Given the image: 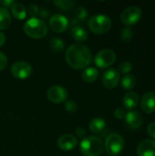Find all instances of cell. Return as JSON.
<instances>
[{
  "mask_svg": "<svg viewBox=\"0 0 155 156\" xmlns=\"http://www.w3.org/2000/svg\"><path fill=\"white\" fill-rule=\"evenodd\" d=\"M138 156H155V141L143 140L137 146Z\"/></svg>",
  "mask_w": 155,
  "mask_h": 156,
  "instance_id": "obj_13",
  "label": "cell"
},
{
  "mask_svg": "<svg viewBox=\"0 0 155 156\" xmlns=\"http://www.w3.org/2000/svg\"><path fill=\"white\" fill-rule=\"evenodd\" d=\"M132 69V64L129 61H123L119 66V73H122L124 75L129 74Z\"/></svg>",
  "mask_w": 155,
  "mask_h": 156,
  "instance_id": "obj_27",
  "label": "cell"
},
{
  "mask_svg": "<svg viewBox=\"0 0 155 156\" xmlns=\"http://www.w3.org/2000/svg\"><path fill=\"white\" fill-rule=\"evenodd\" d=\"M105 127H106L105 121L100 117L92 119L91 122H90V126H89L90 131L94 133H100L101 132L104 131Z\"/></svg>",
  "mask_w": 155,
  "mask_h": 156,
  "instance_id": "obj_19",
  "label": "cell"
},
{
  "mask_svg": "<svg viewBox=\"0 0 155 156\" xmlns=\"http://www.w3.org/2000/svg\"><path fill=\"white\" fill-rule=\"evenodd\" d=\"M103 143L96 136H88L82 139L79 150L85 156H100L103 152Z\"/></svg>",
  "mask_w": 155,
  "mask_h": 156,
  "instance_id": "obj_3",
  "label": "cell"
},
{
  "mask_svg": "<svg viewBox=\"0 0 155 156\" xmlns=\"http://www.w3.org/2000/svg\"><path fill=\"white\" fill-rule=\"evenodd\" d=\"M11 24V16L6 8L0 7V29H6Z\"/></svg>",
  "mask_w": 155,
  "mask_h": 156,
  "instance_id": "obj_20",
  "label": "cell"
},
{
  "mask_svg": "<svg viewBox=\"0 0 155 156\" xmlns=\"http://www.w3.org/2000/svg\"><path fill=\"white\" fill-rule=\"evenodd\" d=\"M49 27L50 28L56 33H62L64 32L69 27V20L68 18L59 14L53 15L49 19Z\"/></svg>",
  "mask_w": 155,
  "mask_h": 156,
  "instance_id": "obj_10",
  "label": "cell"
},
{
  "mask_svg": "<svg viewBox=\"0 0 155 156\" xmlns=\"http://www.w3.org/2000/svg\"><path fill=\"white\" fill-rule=\"evenodd\" d=\"M89 28L94 34L100 35L107 33L111 27V20L109 16L99 14L91 16L88 22Z\"/></svg>",
  "mask_w": 155,
  "mask_h": 156,
  "instance_id": "obj_4",
  "label": "cell"
},
{
  "mask_svg": "<svg viewBox=\"0 0 155 156\" xmlns=\"http://www.w3.org/2000/svg\"><path fill=\"white\" fill-rule=\"evenodd\" d=\"M39 15H40L42 17H48V15H49V12H48V10H47L46 8H43V9L40 10Z\"/></svg>",
  "mask_w": 155,
  "mask_h": 156,
  "instance_id": "obj_35",
  "label": "cell"
},
{
  "mask_svg": "<svg viewBox=\"0 0 155 156\" xmlns=\"http://www.w3.org/2000/svg\"><path fill=\"white\" fill-rule=\"evenodd\" d=\"M53 4L58 8H59L61 10H64V11L71 9L73 7V5H75L72 1H69V0H57V1H54Z\"/></svg>",
  "mask_w": 155,
  "mask_h": 156,
  "instance_id": "obj_23",
  "label": "cell"
},
{
  "mask_svg": "<svg viewBox=\"0 0 155 156\" xmlns=\"http://www.w3.org/2000/svg\"><path fill=\"white\" fill-rule=\"evenodd\" d=\"M5 35L0 31V47H2V46L5 44Z\"/></svg>",
  "mask_w": 155,
  "mask_h": 156,
  "instance_id": "obj_36",
  "label": "cell"
},
{
  "mask_svg": "<svg viewBox=\"0 0 155 156\" xmlns=\"http://www.w3.org/2000/svg\"><path fill=\"white\" fill-rule=\"evenodd\" d=\"M0 2H1V1H0Z\"/></svg>",
  "mask_w": 155,
  "mask_h": 156,
  "instance_id": "obj_37",
  "label": "cell"
},
{
  "mask_svg": "<svg viewBox=\"0 0 155 156\" xmlns=\"http://www.w3.org/2000/svg\"><path fill=\"white\" fill-rule=\"evenodd\" d=\"M32 67L30 64L25 61H17L11 67L12 75L18 80H26L32 74Z\"/></svg>",
  "mask_w": 155,
  "mask_h": 156,
  "instance_id": "obj_8",
  "label": "cell"
},
{
  "mask_svg": "<svg viewBox=\"0 0 155 156\" xmlns=\"http://www.w3.org/2000/svg\"><path fill=\"white\" fill-rule=\"evenodd\" d=\"M15 3H16V2H14V1H12V0H5V1L0 2V4L3 5L4 8H5V7H11Z\"/></svg>",
  "mask_w": 155,
  "mask_h": 156,
  "instance_id": "obj_34",
  "label": "cell"
},
{
  "mask_svg": "<svg viewBox=\"0 0 155 156\" xmlns=\"http://www.w3.org/2000/svg\"><path fill=\"white\" fill-rule=\"evenodd\" d=\"M71 36L78 42H84L85 40L88 39V37H89L87 30L84 27H79V26H75L74 27H72Z\"/></svg>",
  "mask_w": 155,
  "mask_h": 156,
  "instance_id": "obj_18",
  "label": "cell"
},
{
  "mask_svg": "<svg viewBox=\"0 0 155 156\" xmlns=\"http://www.w3.org/2000/svg\"><path fill=\"white\" fill-rule=\"evenodd\" d=\"M125 122L127 126L132 130H137L142 127L143 119L142 114L136 111H130L126 112Z\"/></svg>",
  "mask_w": 155,
  "mask_h": 156,
  "instance_id": "obj_12",
  "label": "cell"
},
{
  "mask_svg": "<svg viewBox=\"0 0 155 156\" xmlns=\"http://www.w3.org/2000/svg\"><path fill=\"white\" fill-rule=\"evenodd\" d=\"M114 116L115 118L119 119V120H122V119H125V116H126V112L122 109V108H117L115 111H114Z\"/></svg>",
  "mask_w": 155,
  "mask_h": 156,
  "instance_id": "obj_30",
  "label": "cell"
},
{
  "mask_svg": "<svg viewBox=\"0 0 155 156\" xmlns=\"http://www.w3.org/2000/svg\"><path fill=\"white\" fill-rule=\"evenodd\" d=\"M99 71L96 68H87L81 74V78L85 82H93L97 80Z\"/></svg>",
  "mask_w": 155,
  "mask_h": 156,
  "instance_id": "obj_21",
  "label": "cell"
},
{
  "mask_svg": "<svg viewBox=\"0 0 155 156\" xmlns=\"http://www.w3.org/2000/svg\"><path fill=\"white\" fill-rule=\"evenodd\" d=\"M123 106L127 110H133L137 107L139 103V96L134 91H129L127 92L122 100Z\"/></svg>",
  "mask_w": 155,
  "mask_h": 156,
  "instance_id": "obj_16",
  "label": "cell"
},
{
  "mask_svg": "<svg viewBox=\"0 0 155 156\" xmlns=\"http://www.w3.org/2000/svg\"><path fill=\"white\" fill-rule=\"evenodd\" d=\"M116 60V54L111 49H102L99 51L95 58L94 62L97 67L100 69H106L111 67Z\"/></svg>",
  "mask_w": 155,
  "mask_h": 156,
  "instance_id": "obj_7",
  "label": "cell"
},
{
  "mask_svg": "<svg viewBox=\"0 0 155 156\" xmlns=\"http://www.w3.org/2000/svg\"><path fill=\"white\" fill-rule=\"evenodd\" d=\"M75 16L78 19V21H84L88 17V12L85 7L79 6L75 9Z\"/></svg>",
  "mask_w": 155,
  "mask_h": 156,
  "instance_id": "obj_26",
  "label": "cell"
},
{
  "mask_svg": "<svg viewBox=\"0 0 155 156\" xmlns=\"http://www.w3.org/2000/svg\"><path fill=\"white\" fill-rule=\"evenodd\" d=\"M136 85V79L131 74L124 75L122 79V87L126 90H132Z\"/></svg>",
  "mask_w": 155,
  "mask_h": 156,
  "instance_id": "obj_22",
  "label": "cell"
},
{
  "mask_svg": "<svg viewBox=\"0 0 155 156\" xmlns=\"http://www.w3.org/2000/svg\"><path fill=\"white\" fill-rule=\"evenodd\" d=\"M65 109L67 112H69L70 113H74L78 111V105L73 101H67L65 102Z\"/></svg>",
  "mask_w": 155,
  "mask_h": 156,
  "instance_id": "obj_28",
  "label": "cell"
},
{
  "mask_svg": "<svg viewBox=\"0 0 155 156\" xmlns=\"http://www.w3.org/2000/svg\"><path fill=\"white\" fill-rule=\"evenodd\" d=\"M25 33L35 39L43 38L48 32V27L46 22L37 17H31L24 24Z\"/></svg>",
  "mask_w": 155,
  "mask_h": 156,
  "instance_id": "obj_2",
  "label": "cell"
},
{
  "mask_svg": "<svg viewBox=\"0 0 155 156\" xmlns=\"http://www.w3.org/2000/svg\"><path fill=\"white\" fill-rule=\"evenodd\" d=\"M147 133L148 135L153 138V139H155V122H152L148 125L147 127Z\"/></svg>",
  "mask_w": 155,
  "mask_h": 156,
  "instance_id": "obj_31",
  "label": "cell"
},
{
  "mask_svg": "<svg viewBox=\"0 0 155 156\" xmlns=\"http://www.w3.org/2000/svg\"><path fill=\"white\" fill-rule=\"evenodd\" d=\"M27 12H28V14L31 16V17H36V16H37L39 15L40 10H39V7H38L37 5L31 4V5H29V6H28Z\"/></svg>",
  "mask_w": 155,
  "mask_h": 156,
  "instance_id": "obj_29",
  "label": "cell"
},
{
  "mask_svg": "<svg viewBox=\"0 0 155 156\" xmlns=\"http://www.w3.org/2000/svg\"><path fill=\"white\" fill-rule=\"evenodd\" d=\"M11 13L13 16L18 20H23L26 16V9L21 3H15L11 6Z\"/></svg>",
  "mask_w": 155,
  "mask_h": 156,
  "instance_id": "obj_17",
  "label": "cell"
},
{
  "mask_svg": "<svg viewBox=\"0 0 155 156\" xmlns=\"http://www.w3.org/2000/svg\"><path fill=\"white\" fill-rule=\"evenodd\" d=\"M133 37V30L131 27H126L122 29L121 33V38L124 42H129L132 39Z\"/></svg>",
  "mask_w": 155,
  "mask_h": 156,
  "instance_id": "obj_25",
  "label": "cell"
},
{
  "mask_svg": "<svg viewBox=\"0 0 155 156\" xmlns=\"http://www.w3.org/2000/svg\"><path fill=\"white\" fill-rule=\"evenodd\" d=\"M76 133H77V135H78V137L79 138H85V135H86V132H85V130L82 128V127H78L77 129H76Z\"/></svg>",
  "mask_w": 155,
  "mask_h": 156,
  "instance_id": "obj_33",
  "label": "cell"
},
{
  "mask_svg": "<svg viewBox=\"0 0 155 156\" xmlns=\"http://www.w3.org/2000/svg\"><path fill=\"white\" fill-rule=\"evenodd\" d=\"M105 150L110 156H118L124 148V140L118 133H111L105 140Z\"/></svg>",
  "mask_w": 155,
  "mask_h": 156,
  "instance_id": "obj_5",
  "label": "cell"
},
{
  "mask_svg": "<svg viewBox=\"0 0 155 156\" xmlns=\"http://www.w3.org/2000/svg\"><path fill=\"white\" fill-rule=\"evenodd\" d=\"M142 110L147 113H153L155 112V93L153 91L146 92L141 100Z\"/></svg>",
  "mask_w": 155,
  "mask_h": 156,
  "instance_id": "obj_14",
  "label": "cell"
},
{
  "mask_svg": "<svg viewBox=\"0 0 155 156\" xmlns=\"http://www.w3.org/2000/svg\"><path fill=\"white\" fill-rule=\"evenodd\" d=\"M7 65V58L5 55L0 51V70H3Z\"/></svg>",
  "mask_w": 155,
  "mask_h": 156,
  "instance_id": "obj_32",
  "label": "cell"
},
{
  "mask_svg": "<svg viewBox=\"0 0 155 156\" xmlns=\"http://www.w3.org/2000/svg\"><path fill=\"white\" fill-rule=\"evenodd\" d=\"M78 144V140L72 134H64L58 140V146L63 151H70Z\"/></svg>",
  "mask_w": 155,
  "mask_h": 156,
  "instance_id": "obj_15",
  "label": "cell"
},
{
  "mask_svg": "<svg viewBox=\"0 0 155 156\" xmlns=\"http://www.w3.org/2000/svg\"><path fill=\"white\" fill-rule=\"evenodd\" d=\"M50 47L55 52H61L64 50V42L58 37H53L50 40Z\"/></svg>",
  "mask_w": 155,
  "mask_h": 156,
  "instance_id": "obj_24",
  "label": "cell"
},
{
  "mask_svg": "<svg viewBox=\"0 0 155 156\" xmlns=\"http://www.w3.org/2000/svg\"><path fill=\"white\" fill-rule=\"evenodd\" d=\"M142 9L139 6L132 5L125 8L121 14V20L122 22L126 25L127 27L133 26L137 24L142 18Z\"/></svg>",
  "mask_w": 155,
  "mask_h": 156,
  "instance_id": "obj_6",
  "label": "cell"
},
{
  "mask_svg": "<svg viewBox=\"0 0 155 156\" xmlns=\"http://www.w3.org/2000/svg\"><path fill=\"white\" fill-rule=\"evenodd\" d=\"M48 99L53 103H60L64 102L68 98L67 90L59 85L52 86L48 89L47 93Z\"/></svg>",
  "mask_w": 155,
  "mask_h": 156,
  "instance_id": "obj_9",
  "label": "cell"
},
{
  "mask_svg": "<svg viewBox=\"0 0 155 156\" xmlns=\"http://www.w3.org/2000/svg\"><path fill=\"white\" fill-rule=\"evenodd\" d=\"M65 57L69 66L75 69H81L88 67L92 58L90 48L81 43L70 45L66 51Z\"/></svg>",
  "mask_w": 155,
  "mask_h": 156,
  "instance_id": "obj_1",
  "label": "cell"
},
{
  "mask_svg": "<svg viewBox=\"0 0 155 156\" xmlns=\"http://www.w3.org/2000/svg\"><path fill=\"white\" fill-rule=\"evenodd\" d=\"M121 75L119 71L115 69H110L104 72L102 76V83L107 89H114L120 82Z\"/></svg>",
  "mask_w": 155,
  "mask_h": 156,
  "instance_id": "obj_11",
  "label": "cell"
}]
</instances>
